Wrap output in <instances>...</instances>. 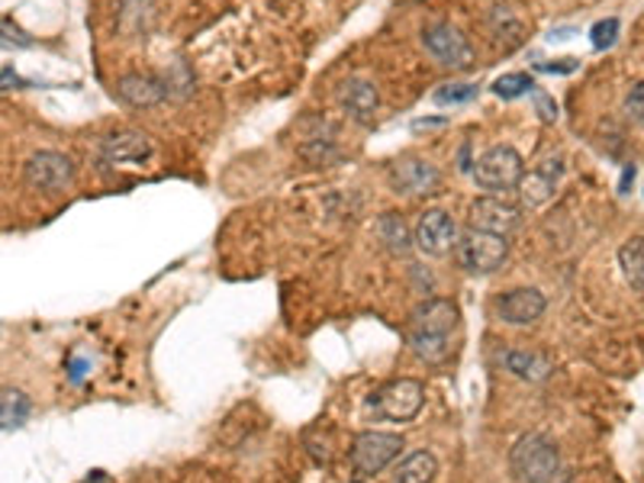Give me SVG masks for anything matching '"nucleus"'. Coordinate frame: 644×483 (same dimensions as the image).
Masks as SVG:
<instances>
[{
  "mask_svg": "<svg viewBox=\"0 0 644 483\" xmlns=\"http://www.w3.org/2000/svg\"><path fill=\"white\" fill-rule=\"evenodd\" d=\"M461 326V309L455 301L435 297L415 306L407 326V342H410L412 355L425 364L448 362L452 355V335Z\"/></svg>",
  "mask_w": 644,
  "mask_h": 483,
  "instance_id": "1",
  "label": "nucleus"
},
{
  "mask_svg": "<svg viewBox=\"0 0 644 483\" xmlns=\"http://www.w3.org/2000/svg\"><path fill=\"white\" fill-rule=\"evenodd\" d=\"M510 471L516 483H567V468L554 438L541 432L523 435L510 451Z\"/></svg>",
  "mask_w": 644,
  "mask_h": 483,
  "instance_id": "2",
  "label": "nucleus"
},
{
  "mask_svg": "<svg viewBox=\"0 0 644 483\" xmlns=\"http://www.w3.org/2000/svg\"><path fill=\"white\" fill-rule=\"evenodd\" d=\"M470 175H473V181H477L480 190L500 197V193L519 187L523 175H526V162H523V155L513 145H493V149H487L473 162Z\"/></svg>",
  "mask_w": 644,
  "mask_h": 483,
  "instance_id": "3",
  "label": "nucleus"
},
{
  "mask_svg": "<svg viewBox=\"0 0 644 483\" xmlns=\"http://www.w3.org/2000/svg\"><path fill=\"white\" fill-rule=\"evenodd\" d=\"M455 258L468 274H493L510 258V239L468 226L455 241Z\"/></svg>",
  "mask_w": 644,
  "mask_h": 483,
  "instance_id": "4",
  "label": "nucleus"
},
{
  "mask_svg": "<svg viewBox=\"0 0 644 483\" xmlns=\"http://www.w3.org/2000/svg\"><path fill=\"white\" fill-rule=\"evenodd\" d=\"M422 403H425V387L412 377H400L374 390L367 400V410L387 423H410L419 416Z\"/></svg>",
  "mask_w": 644,
  "mask_h": 483,
  "instance_id": "5",
  "label": "nucleus"
},
{
  "mask_svg": "<svg viewBox=\"0 0 644 483\" xmlns=\"http://www.w3.org/2000/svg\"><path fill=\"white\" fill-rule=\"evenodd\" d=\"M403 451V435L397 432H361L352 441V468L358 478H377L380 471H387Z\"/></svg>",
  "mask_w": 644,
  "mask_h": 483,
  "instance_id": "6",
  "label": "nucleus"
},
{
  "mask_svg": "<svg viewBox=\"0 0 644 483\" xmlns=\"http://www.w3.org/2000/svg\"><path fill=\"white\" fill-rule=\"evenodd\" d=\"M422 46L432 59L445 64V68H470L473 64L470 39L452 23H429L422 30Z\"/></svg>",
  "mask_w": 644,
  "mask_h": 483,
  "instance_id": "7",
  "label": "nucleus"
},
{
  "mask_svg": "<svg viewBox=\"0 0 644 483\" xmlns=\"http://www.w3.org/2000/svg\"><path fill=\"white\" fill-rule=\"evenodd\" d=\"M23 181L30 184L33 190H49V193L65 190L68 184L74 181V162L65 152H52V149L33 152L23 162Z\"/></svg>",
  "mask_w": 644,
  "mask_h": 483,
  "instance_id": "8",
  "label": "nucleus"
},
{
  "mask_svg": "<svg viewBox=\"0 0 644 483\" xmlns=\"http://www.w3.org/2000/svg\"><path fill=\"white\" fill-rule=\"evenodd\" d=\"M523 223V210L503 197H477L470 203V229H483V233H496V236H513Z\"/></svg>",
  "mask_w": 644,
  "mask_h": 483,
  "instance_id": "9",
  "label": "nucleus"
},
{
  "mask_svg": "<svg viewBox=\"0 0 644 483\" xmlns=\"http://www.w3.org/2000/svg\"><path fill=\"white\" fill-rule=\"evenodd\" d=\"M455 241H458V226H455L452 213H445V210H425L412 229V245L432 258L448 255L455 248Z\"/></svg>",
  "mask_w": 644,
  "mask_h": 483,
  "instance_id": "10",
  "label": "nucleus"
},
{
  "mask_svg": "<svg viewBox=\"0 0 644 483\" xmlns=\"http://www.w3.org/2000/svg\"><path fill=\"white\" fill-rule=\"evenodd\" d=\"M155 155V142L139 129H117L101 142L104 165H145Z\"/></svg>",
  "mask_w": 644,
  "mask_h": 483,
  "instance_id": "11",
  "label": "nucleus"
},
{
  "mask_svg": "<svg viewBox=\"0 0 644 483\" xmlns=\"http://www.w3.org/2000/svg\"><path fill=\"white\" fill-rule=\"evenodd\" d=\"M387 181H390L394 193L419 197V193H432L442 184V175L425 158H400L387 168Z\"/></svg>",
  "mask_w": 644,
  "mask_h": 483,
  "instance_id": "12",
  "label": "nucleus"
},
{
  "mask_svg": "<svg viewBox=\"0 0 644 483\" xmlns=\"http://www.w3.org/2000/svg\"><path fill=\"white\" fill-rule=\"evenodd\" d=\"M561 175H564V158L561 155L541 158L528 175H523V181L516 187L523 207H541V203H548L554 197L558 184H561Z\"/></svg>",
  "mask_w": 644,
  "mask_h": 483,
  "instance_id": "13",
  "label": "nucleus"
},
{
  "mask_svg": "<svg viewBox=\"0 0 644 483\" xmlns=\"http://www.w3.org/2000/svg\"><path fill=\"white\" fill-rule=\"evenodd\" d=\"M168 94H172V87H168V81H162L159 74L132 71V74H122L117 81V97L122 104L136 107V110L159 107L162 101H168Z\"/></svg>",
  "mask_w": 644,
  "mask_h": 483,
  "instance_id": "14",
  "label": "nucleus"
},
{
  "mask_svg": "<svg viewBox=\"0 0 644 483\" xmlns=\"http://www.w3.org/2000/svg\"><path fill=\"white\" fill-rule=\"evenodd\" d=\"M339 107L346 110V117L361 126L374 122L377 110H380V94L374 87V81L367 78H349L339 87Z\"/></svg>",
  "mask_w": 644,
  "mask_h": 483,
  "instance_id": "15",
  "label": "nucleus"
},
{
  "mask_svg": "<svg viewBox=\"0 0 644 483\" xmlns=\"http://www.w3.org/2000/svg\"><path fill=\"white\" fill-rule=\"evenodd\" d=\"M545 294L535 287H516L510 294H503L496 301V316L510 326H531L535 319H541L545 313Z\"/></svg>",
  "mask_w": 644,
  "mask_h": 483,
  "instance_id": "16",
  "label": "nucleus"
},
{
  "mask_svg": "<svg viewBox=\"0 0 644 483\" xmlns=\"http://www.w3.org/2000/svg\"><path fill=\"white\" fill-rule=\"evenodd\" d=\"M503 364H506V370H510L513 377L528 380V384H541V380H548L551 370H554V362H551L548 355L531 352V349H510V352L503 355Z\"/></svg>",
  "mask_w": 644,
  "mask_h": 483,
  "instance_id": "17",
  "label": "nucleus"
},
{
  "mask_svg": "<svg viewBox=\"0 0 644 483\" xmlns=\"http://www.w3.org/2000/svg\"><path fill=\"white\" fill-rule=\"evenodd\" d=\"M487 26H490V33H493V43H500L503 49H516L523 39H526V26H523V20L516 16V10L513 7H506V3H493L490 7V13H487Z\"/></svg>",
  "mask_w": 644,
  "mask_h": 483,
  "instance_id": "18",
  "label": "nucleus"
},
{
  "mask_svg": "<svg viewBox=\"0 0 644 483\" xmlns=\"http://www.w3.org/2000/svg\"><path fill=\"white\" fill-rule=\"evenodd\" d=\"M117 23L126 36H145L152 30V23H155L152 0H119Z\"/></svg>",
  "mask_w": 644,
  "mask_h": 483,
  "instance_id": "19",
  "label": "nucleus"
},
{
  "mask_svg": "<svg viewBox=\"0 0 644 483\" xmlns=\"http://www.w3.org/2000/svg\"><path fill=\"white\" fill-rule=\"evenodd\" d=\"M438 474V461L432 451H412L410 458H403L394 471L390 483H432Z\"/></svg>",
  "mask_w": 644,
  "mask_h": 483,
  "instance_id": "20",
  "label": "nucleus"
},
{
  "mask_svg": "<svg viewBox=\"0 0 644 483\" xmlns=\"http://www.w3.org/2000/svg\"><path fill=\"white\" fill-rule=\"evenodd\" d=\"M33 413V400L16 390V387H3L0 390V432H13L30 420Z\"/></svg>",
  "mask_w": 644,
  "mask_h": 483,
  "instance_id": "21",
  "label": "nucleus"
},
{
  "mask_svg": "<svg viewBox=\"0 0 644 483\" xmlns=\"http://www.w3.org/2000/svg\"><path fill=\"white\" fill-rule=\"evenodd\" d=\"M374 233H377V239L384 241V248L394 251V255H407L412 248L410 226H407V220H403L400 213H384V216L377 220Z\"/></svg>",
  "mask_w": 644,
  "mask_h": 483,
  "instance_id": "22",
  "label": "nucleus"
},
{
  "mask_svg": "<svg viewBox=\"0 0 644 483\" xmlns=\"http://www.w3.org/2000/svg\"><path fill=\"white\" fill-rule=\"evenodd\" d=\"M619 268L635 291H644V236H635L619 248Z\"/></svg>",
  "mask_w": 644,
  "mask_h": 483,
  "instance_id": "23",
  "label": "nucleus"
},
{
  "mask_svg": "<svg viewBox=\"0 0 644 483\" xmlns=\"http://www.w3.org/2000/svg\"><path fill=\"white\" fill-rule=\"evenodd\" d=\"M531 91H535V81H531V74H526V71H510V74H503V78L493 81V94L503 97V101H516V97L531 94Z\"/></svg>",
  "mask_w": 644,
  "mask_h": 483,
  "instance_id": "24",
  "label": "nucleus"
},
{
  "mask_svg": "<svg viewBox=\"0 0 644 483\" xmlns=\"http://www.w3.org/2000/svg\"><path fill=\"white\" fill-rule=\"evenodd\" d=\"M303 158L323 168V165H332V162H339V158H342V152L332 145V139H319V136H313V139L303 145Z\"/></svg>",
  "mask_w": 644,
  "mask_h": 483,
  "instance_id": "25",
  "label": "nucleus"
},
{
  "mask_svg": "<svg viewBox=\"0 0 644 483\" xmlns=\"http://www.w3.org/2000/svg\"><path fill=\"white\" fill-rule=\"evenodd\" d=\"M477 97V84H442L435 91V104L438 107H458V104H470Z\"/></svg>",
  "mask_w": 644,
  "mask_h": 483,
  "instance_id": "26",
  "label": "nucleus"
},
{
  "mask_svg": "<svg viewBox=\"0 0 644 483\" xmlns=\"http://www.w3.org/2000/svg\"><path fill=\"white\" fill-rule=\"evenodd\" d=\"M589 39H593V49L602 52V49H612L616 39H619V20L609 16V20H599L593 30H589Z\"/></svg>",
  "mask_w": 644,
  "mask_h": 483,
  "instance_id": "27",
  "label": "nucleus"
},
{
  "mask_svg": "<svg viewBox=\"0 0 644 483\" xmlns=\"http://www.w3.org/2000/svg\"><path fill=\"white\" fill-rule=\"evenodd\" d=\"M0 46H16V49H30L33 36L20 26H13L10 20H0Z\"/></svg>",
  "mask_w": 644,
  "mask_h": 483,
  "instance_id": "28",
  "label": "nucleus"
},
{
  "mask_svg": "<svg viewBox=\"0 0 644 483\" xmlns=\"http://www.w3.org/2000/svg\"><path fill=\"white\" fill-rule=\"evenodd\" d=\"M625 114H629V120H635L639 126H644V81L629 91V97H625Z\"/></svg>",
  "mask_w": 644,
  "mask_h": 483,
  "instance_id": "29",
  "label": "nucleus"
},
{
  "mask_svg": "<svg viewBox=\"0 0 644 483\" xmlns=\"http://www.w3.org/2000/svg\"><path fill=\"white\" fill-rule=\"evenodd\" d=\"M535 94V107H538V114H541V120L545 122H554L558 120V104L545 94V91H531Z\"/></svg>",
  "mask_w": 644,
  "mask_h": 483,
  "instance_id": "30",
  "label": "nucleus"
},
{
  "mask_svg": "<svg viewBox=\"0 0 644 483\" xmlns=\"http://www.w3.org/2000/svg\"><path fill=\"white\" fill-rule=\"evenodd\" d=\"M577 59H561L554 61V64H538V71H554V74H571V71H577Z\"/></svg>",
  "mask_w": 644,
  "mask_h": 483,
  "instance_id": "31",
  "label": "nucleus"
},
{
  "mask_svg": "<svg viewBox=\"0 0 644 483\" xmlns=\"http://www.w3.org/2000/svg\"><path fill=\"white\" fill-rule=\"evenodd\" d=\"M358 483H361V481H358Z\"/></svg>",
  "mask_w": 644,
  "mask_h": 483,
  "instance_id": "32",
  "label": "nucleus"
}]
</instances>
